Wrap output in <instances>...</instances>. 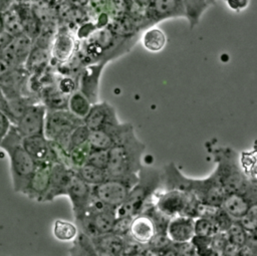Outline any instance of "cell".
<instances>
[{"instance_id":"46","label":"cell","mask_w":257,"mask_h":256,"mask_svg":"<svg viewBox=\"0 0 257 256\" xmlns=\"http://www.w3.org/2000/svg\"><path fill=\"white\" fill-rule=\"evenodd\" d=\"M14 66H12L1 54H0V79L8 72L10 71Z\"/></svg>"},{"instance_id":"21","label":"cell","mask_w":257,"mask_h":256,"mask_svg":"<svg viewBox=\"0 0 257 256\" xmlns=\"http://www.w3.org/2000/svg\"><path fill=\"white\" fill-rule=\"evenodd\" d=\"M156 233V225L149 214L142 212L132 218L127 235L138 243L148 245Z\"/></svg>"},{"instance_id":"20","label":"cell","mask_w":257,"mask_h":256,"mask_svg":"<svg viewBox=\"0 0 257 256\" xmlns=\"http://www.w3.org/2000/svg\"><path fill=\"white\" fill-rule=\"evenodd\" d=\"M73 170L58 163H52L50 169V177L47 192L43 198V202H50L56 197L66 195V189Z\"/></svg>"},{"instance_id":"31","label":"cell","mask_w":257,"mask_h":256,"mask_svg":"<svg viewBox=\"0 0 257 256\" xmlns=\"http://www.w3.org/2000/svg\"><path fill=\"white\" fill-rule=\"evenodd\" d=\"M73 245L70 248V255H96L94 246L90 237L79 231L72 240Z\"/></svg>"},{"instance_id":"19","label":"cell","mask_w":257,"mask_h":256,"mask_svg":"<svg viewBox=\"0 0 257 256\" xmlns=\"http://www.w3.org/2000/svg\"><path fill=\"white\" fill-rule=\"evenodd\" d=\"M75 47L76 41L73 34L66 28L58 29L50 45L51 58L55 60L58 65L67 62L73 56Z\"/></svg>"},{"instance_id":"28","label":"cell","mask_w":257,"mask_h":256,"mask_svg":"<svg viewBox=\"0 0 257 256\" xmlns=\"http://www.w3.org/2000/svg\"><path fill=\"white\" fill-rule=\"evenodd\" d=\"M91 104L92 103L89 101V99L78 89L74 90L68 95L67 109L81 119H83V117L87 114Z\"/></svg>"},{"instance_id":"2","label":"cell","mask_w":257,"mask_h":256,"mask_svg":"<svg viewBox=\"0 0 257 256\" xmlns=\"http://www.w3.org/2000/svg\"><path fill=\"white\" fill-rule=\"evenodd\" d=\"M145 144L138 139L132 126L108 151L106 174L108 178H127L138 175L143 168Z\"/></svg>"},{"instance_id":"30","label":"cell","mask_w":257,"mask_h":256,"mask_svg":"<svg viewBox=\"0 0 257 256\" xmlns=\"http://www.w3.org/2000/svg\"><path fill=\"white\" fill-rule=\"evenodd\" d=\"M53 236L61 242L72 241L78 233V228L75 223L64 220H56L52 228Z\"/></svg>"},{"instance_id":"42","label":"cell","mask_w":257,"mask_h":256,"mask_svg":"<svg viewBox=\"0 0 257 256\" xmlns=\"http://www.w3.org/2000/svg\"><path fill=\"white\" fill-rule=\"evenodd\" d=\"M11 124H12V121L10 120V118L0 110V142L8 133Z\"/></svg>"},{"instance_id":"14","label":"cell","mask_w":257,"mask_h":256,"mask_svg":"<svg viewBox=\"0 0 257 256\" xmlns=\"http://www.w3.org/2000/svg\"><path fill=\"white\" fill-rule=\"evenodd\" d=\"M132 126L133 125L131 123L119 122L117 124L108 125L98 130H89L87 142L90 149L108 151Z\"/></svg>"},{"instance_id":"25","label":"cell","mask_w":257,"mask_h":256,"mask_svg":"<svg viewBox=\"0 0 257 256\" xmlns=\"http://www.w3.org/2000/svg\"><path fill=\"white\" fill-rule=\"evenodd\" d=\"M40 101L46 109H63L67 108L68 95L62 93L56 85H46L41 89Z\"/></svg>"},{"instance_id":"45","label":"cell","mask_w":257,"mask_h":256,"mask_svg":"<svg viewBox=\"0 0 257 256\" xmlns=\"http://www.w3.org/2000/svg\"><path fill=\"white\" fill-rule=\"evenodd\" d=\"M0 110L4 112L8 117H9V106H8V99L2 90L0 86ZM10 118V117H9Z\"/></svg>"},{"instance_id":"11","label":"cell","mask_w":257,"mask_h":256,"mask_svg":"<svg viewBox=\"0 0 257 256\" xmlns=\"http://www.w3.org/2000/svg\"><path fill=\"white\" fill-rule=\"evenodd\" d=\"M66 196H68L71 202L74 221H77L84 214L86 208L90 203L91 186L84 182L73 171V174L66 189Z\"/></svg>"},{"instance_id":"39","label":"cell","mask_w":257,"mask_h":256,"mask_svg":"<svg viewBox=\"0 0 257 256\" xmlns=\"http://www.w3.org/2000/svg\"><path fill=\"white\" fill-rule=\"evenodd\" d=\"M108 162V153L107 151L102 150H91L86 164L94 166L99 169L106 170Z\"/></svg>"},{"instance_id":"29","label":"cell","mask_w":257,"mask_h":256,"mask_svg":"<svg viewBox=\"0 0 257 256\" xmlns=\"http://www.w3.org/2000/svg\"><path fill=\"white\" fill-rule=\"evenodd\" d=\"M75 174H77L84 182L89 184L90 186H94L100 184L104 180H106L107 174L106 170L96 168L89 164H84L81 167L73 170Z\"/></svg>"},{"instance_id":"17","label":"cell","mask_w":257,"mask_h":256,"mask_svg":"<svg viewBox=\"0 0 257 256\" xmlns=\"http://www.w3.org/2000/svg\"><path fill=\"white\" fill-rule=\"evenodd\" d=\"M147 19L157 23L170 18L185 17L182 0H151L148 4Z\"/></svg>"},{"instance_id":"26","label":"cell","mask_w":257,"mask_h":256,"mask_svg":"<svg viewBox=\"0 0 257 256\" xmlns=\"http://www.w3.org/2000/svg\"><path fill=\"white\" fill-rule=\"evenodd\" d=\"M185 17L188 19L190 27H195L202 15L215 0H182Z\"/></svg>"},{"instance_id":"38","label":"cell","mask_w":257,"mask_h":256,"mask_svg":"<svg viewBox=\"0 0 257 256\" xmlns=\"http://www.w3.org/2000/svg\"><path fill=\"white\" fill-rule=\"evenodd\" d=\"M211 219L214 221L215 225L217 226L218 231H223V232H226V230L231 226V224L234 221V219L221 207L217 208L215 214Z\"/></svg>"},{"instance_id":"41","label":"cell","mask_w":257,"mask_h":256,"mask_svg":"<svg viewBox=\"0 0 257 256\" xmlns=\"http://www.w3.org/2000/svg\"><path fill=\"white\" fill-rule=\"evenodd\" d=\"M228 242L226 232L218 231L211 236V248L217 255H222V252Z\"/></svg>"},{"instance_id":"34","label":"cell","mask_w":257,"mask_h":256,"mask_svg":"<svg viewBox=\"0 0 257 256\" xmlns=\"http://www.w3.org/2000/svg\"><path fill=\"white\" fill-rule=\"evenodd\" d=\"M195 235L212 236L218 232V228L211 218L198 217L194 219Z\"/></svg>"},{"instance_id":"23","label":"cell","mask_w":257,"mask_h":256,"mask_svg":"<svg viewBox=\"0 0 257 256\" xmlns=\"http://www.w3.org/2000/svg\"><path fill=\"white\" fill-rule=\"evenodd\" d=\"M90 239L94 246L96 255L104 256L121 255L125 242V236H121L113 232L103 233Z\"/></svg>"},{"instance_id":"3","label":"cell","mask_w":257,"mask_h":256,"mask_svg":"<svg viewBox=\"0 0 257 256\" xmlns=\"http://www.w3.org/2000/svg\"><path fill=\"white\" fill-rule=\"evenodd\" d=\"M216 169L213 172L225 194L246 192L256 186V180L250 179L241 166L239 154L230 147H219L213 151Z\"/></svg>"},{"instance_id":"13","label":"cell","mask_w":257,"mask_h":256,"mask_svg":"<svg viewBox=\"0 0 257 256\" xmlns=\"http://www.w3.org/2000/svg\"><path fill=\"white\" fill-rule=\"evenodd\" d=\"M105 62L86 64L80 68L77 74V89L81 91L91 103L97 101L99 79L105 66Z\"/></svg>"},{"instance_id":"5","label":"cell","mask_w":257,"mask_h":256,"mask_svg":"<svg viewBox=\"0 0 257 256\" xmlns=\"http://www.w3.org/2000/svg\"><path fill=\"white\" fill-rule=\"evenodd\" d=\"M138 177V182L131 189L125 201L115 209L116 218H133L153 204V197L162 184L161 171L143 167Z\"/></svg>"},{"instance_id":"44","label":"cell","mask_w":257,"mask_h":256,"mask_svg":"<svg viewBox=\"0 0 257 256\" xmlns=\"http://www.w3.org/2000/svg\"><path fill=\"white\" fill-rule=\"evenodd\" d=\"M249 0H226L232 10H243L248 6Z\"/></svg>"},{"instance_id":"15","label":"cell","mask_w":257,"mask_h":256,"mask_svg":"<svg viewBox=\"0 0 257 256\" xmlns=\"http://www.w3.org/2000/svg\"><path fill=\"white\" fill-rule=\"evenodd\" d=\"M82 120L89 130H98L120 122L114 107L106 101L92 103Z\"/></svg>"},{"instance_id":"9","label":"cell","mask_w":257,"mask_h":256,"mask_svg":"<svg viewBox=\"0 0 257 256\" xmlns=\"http://www.w3.org/2000/svg\"><path fill=\"white\" fill-rule=\"evenodd\" d=\"M138 179V175L127 178H107L100 184L91 186V196L101 203L116 209L125 201Z\"/></svg>"},{"instance_id":"35","label":"cell","mask_w":257,"mask_h":256,"mask_svg":"<svg viewBox=\"0 0 257 256\" xmlns=\"http://www.w3.org/2000/svg\"><path fill=\"white\" fill-rule=\"evenodd\" d=\"M191 243L193 244L196 250V255H202V256L217 255L211 248V236L194 235L191 239Z\"/></svg>"},{"instance_id":"36","label":"cell","mask_w":257,"mask_h":256,"mask_svg":"<svg viewBox=\"0 0 257 256\" xmlns=\"http://www.w3.org/2000/svg\"><path fill=\"white\" fill-rule=\"evenodd\" d=\"M88 135H89V129L84 123L75 127L72 131V133H71V135L68 139L67 145H66L67 153L70 149H72L76 146H79L81 144L86 143L87 140H88Z\"/></svg>"},{"instance_id":"4","label":"cell","mask_w":257,"mask_h":256,"mask_svg":"<svg viewBox=\"0 0 257 256\" xmlns=\"http://www.w3.org/2000/svg\"><path fill=\"white\" fill-rule=\"evenodd\" d=\"M0 148L6 152L9 159L14 192L24 194L36 163L25 151L22 145V136L18 133L13 123L0 142Z\"/></svg>"},{"instance_id":"10","label":"cell","mask_w":257,"mask_h":256,"mask_svg":"<svg viewBox=\"0 0 257 256\" xmlns=\"http://www.w3.org/2000/svg\"><path fill=\"white\" fill-rule=\"evenodd\" d=\"M46 107L41 101L31 103L13 123L22 137L43 134Z\"/></svg>"},{"instance_id":"1","label":"cell","mask_w":257,"mask_h":256,"mask_svg":"<svg viewBox=\"0 0 257 256\" xmlns=\"http://www.w3.org/2000/svg\"><path fill=\"white\" fill-rule=\"evenodd\" d=\"M162 174L161 189H175L191 194L199 202L212 206H220L224 198V191L219 185L214 173L205 179H193L184 176L175 163L166 165Z\"/></svg>"},{"instance_id":"7","label":"cell","mask_w":257,"mask_h":256,"mask_svg":"<svg viewBox=\"0 0 257 256\" xmlns=\"http://www.w3.org/2000/svg\"><path fill=\"white\" fill-rule=\"evenodd\" d=\"M199 201L186 192L169 189L155 193L153 205L158 211L169 218L183 215L195 219V210Z\"/></svg>"},{"instance_id":"27","label":"cell","mask_w":257,"mask_h":256,"mask_svg":"<svg viewBox=\"0 0 257 256\" xmlns=\"http://www.w3.org/2000/svg\"><path fill=\"white\" fill-rule=\"evenodd\" d=\"M142 43L148 51L159 52L166 46L167 36L162 29L158 27H150L144 32Z\"/></svg>"},{"instance_id":"6","label":"cell","mask_w":257,"mask_h":256,"mask_svg":"<svg viewBox=\"0 0 257 256\" xmlns=\"http://www.w3.org/2000/svg\"><path fill=\"white\" fill-rule=\"evenodd\" d=\"M115 219V208L109 207L91 196L88 207L81 218L75 221V225L79 231L92 238L111 232Z\"/></svg>"},{"instance_id":"12","label":"cell","mask_w":257,"mask_h":256,"mask_svg":"<svg viewBox=\"0 0 257 256\" xmlns=\"http://www.w3.org/2000/svg\"><path fill=\"white\" fill-rule=\"evenodd\" d=\"M254 204H257V185L246 192H232L225 194L220 207L234 220H238Z\"/></svg>"},{"instance_id":"16","label":"cell","mask_w":257,"mask_h":256,"mask_svg":"<svg viewBox=\"0 0 257 256\" xmlns=\"http://www.w3.org/2000/svg\"><path fill=\"white\" fill-rule=\"evenodd\" d=\"M51 165L52 163L50 162L36 164L23 195L31 200L43 202V198L48 189Z\"/></svg>"},{"instance_id":"43","label":"cell","mask_w":257,"mask_h":256,"mask_svg":"<svg viewBox=\"0 0 257 256\" xmlns=\"http://www.w3.org/2000/svg\"><path fill=\"white\" fill-rule=\"evenodd\" d=\"M239 250H240V247L231 243V242H227L223 252H222V255H226V256H238L239 255Z\"/></svg>"},{"instance_id":"24","label":"cell","mask_w":257,"mask_h":256,"mask_svg":"<svg viewBox=\"0 0 257 256\" xmlns=\"http://www.w3.org/2000/svg\"><path fill=\"white\" fill-rule=\"evenodd\" d=\"M22 145L36 164L50 162L49 141L43 134L22 137Z\"/></svg>"},{"instance_id":"8","label":"cell","mask_w":257,"mask_h":256,"mask_svg":"<svg viewBox=\"0 0 257 256\" xmlns=\"http://www.w3.org/2000/svg\"><path fill=\"white\" fill-rule=\"evenodd\" d=\"M82 123L83 120L72 114L67 108L46 109L43 135L47 140L58 143L66 150L72 131Z\"/></svg>"},{"instance_id":"18","label":"cell","mask_w":257,"mask_h":256,"mask_svg":"<svg viewBox=\"0 0 257 256\" xmlns=\"http://www.w3.org/2000/svg\"><path fill=\"white\" fill-rule=\"evenodd\" d=\"M33 41L24 32L14 35L5 47V49L0 53L12 66L22 67L26 61V58L32 48Z\"/></svg>"},{"instance_id":"33","label":"cell","mask_w":257,"mask_h":256,"mask_svg":"<svg viewBox=\"0 0 257 256\" xmlns=\"http://www.w3.org/2000/svg\"><path fill=\"white\" fill-rule=\"evenodd\" d=\"M226 235L229 242L241 247L247 242L249 233L241 226L237 220H234L231 226L226 230Z\"/></svg>"},{"instance_id":"40","label":"cell","mask_w":257,"mask_h":256,"mask_svg":"<svg viewBox=\"0 0 257 256\" xmlns=\"http://www.w3.org/2000/svg\"><path fill=\"white\" fill-rule=\"evenodd\" d=\"M55 85L62 93L69 95L77 89V78L72 77L71 75H62Z\"/></svg>"},{"instance_id":"32","label":"cell","mask_w":257,"mask_h":256,"mask_svg":"<svg viewBox=\"0 0 257 256\" xmlns=\"http://www.w3.org/2000/svg\"><path fill=\"white\" fill-rule=\"evenodd\" d=\"M90 152H91V149L88 142L70 149L68 151V159H69L71 169L74 170L86 164Z\"/></svg>"},{"instance_id":"22","label":"cell","mask_w":257,"mask_h":256,"mask_svg":"<svg viewBox=\"0 0 257 256\" xmlns=\"http://www.w3.org/2000/svg\"><path fill=\"white\" fill-rule=\"evenodd\" d=\"M166 234L174 243L191 241L192 237L195 235L194 218L183 215L170 218L167 224Z\"/></svg>"},{"instance_id":"37","label":"cell","mask_w":257,"mask_h":256,"mask_svg":"<svg viewBox=\"0 0 257 256\" xmlns=\"http://www.w3.org/2000/svg\"><path fill=\"white\" fill-rule=\"evenodd\" d=\"M248 233H256L257 229V204L252 205L249 210L237 220Z\"/></svg>"}]
</instances>
